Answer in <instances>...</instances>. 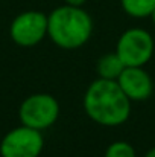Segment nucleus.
<instances>
[{"label": "nucleus", "instance_id": "8", "mask_svg": "<svg viewBox=\"0 0 155 157\" xmlns=\"http://www.w3.org/2000/svg\"><path fill=\"white\" fill-rule=\"evenodd\" d=\"M125 67L126 66L123 64V61L119 58V55L116 52L102 55L96 64L99 78H105V79H117Z\"/></svg>", "mask_w": 155, "mask_h": 157}, {"label": "nucleus", "instance_id": "12", "mask_svg": "<svg viewBox=\"0 0 155 157\" xmlns=\"http://www.w3.org/2000/svg\"><path fill=\"white\" fill-rule=\"evenodd\" d=\"M145 157H155V147L154 148H151V150L145 154Z\"/></svg>", "mask_w": 155, "mask_h": 157}, {"label": "nucleus", "instance_id": "7", "mask_svg": "<svg viewBox=\"0 0 155 157\" xmlns=\"http://www.w3.org/2000/svg\"><path fill=\"white\" fill-rule=\"evenodd\" d=\"M129 101H146L154 92L151 75L143 67H125L116 79Z\"/></svg>", "mask_w": 155, "mask_h": 157}, {"label": "nucleus", "instance_id": "2", "mask_svg": "<svg viewBox=\"0 0 155 157\" xmlns=\"http://www.w3.org/2000/svg\"><path fill=\"white\" fill-rule=\"evenodd\" d=\"M93 34V18L82 6L61 5L47 15V37L65 51H75L88 43Z\"/></svg>", "mask_w": 155, "mask_h": 157}, {"label": "nucleus", "instance_id": "10", "mask_svg": "<svg viewBox=\"0 0 155 157\" xmlns=\"http://www.w3.org/2000/svg\"><path fill=\"white\" fill-rule=\"evenodd\" d=\"M103 157H137V154L131 144L125 140H116L106 147Z\"/></svg>", "mask_w": 155, "mask_h": 157}, {"label": "nucleus", "instance_id": "3", "mask_svg": "<svg viewBox=\"0 0 155 157\" xmlns=\"http://www.w3.org/2000/svg\"><path fill=\"white\" fill-rule=\"evenodd\" d=\"M114 52L126 67H143L154 58L155 41L146 29L129 28L119 37Z\"/></svg>", "mask_w": 155, "mask_h": 157}, {"label": "nucleus", "instance_id": "4", "mask_svg": "<svg viewBox=\"0 0 155 157\" xmlns=\"http://www.w3.org/2000/svg\"><path fill=\"white\" fill-rule=\"evenodd\" d=\"M18 117L23 125L44 131L58 121L59 102L49 93H34L21 102Z\"/></svg>", "mask_w": 155, "mask_h": 157}, {"label": "nucleus", "instance_id": "9", "mask_svg": "<svg viewBox=\"0 0 155 157\" xmlns=\"http://www.w3.org/2000/svg\"><path fill=\"white\" fill-rule=\"evenodd\" d=\"M122 9L132 18L151 17L155 9V0H120Z\"/></svg>", "mask_w": 155, "mask_h": 157}, {"label": "nucleus", "instance_id": "6", "mask_svg": "<svg viewBox=\"0 0 155 157\" xmlns=\"http://www.w3.org/2000/svg\"><path fill=\"white\" fill-rule=\"evenodd\" d=\"M12 41L20 48H34L47 35V15L41 11H24L18 14L9 28Z\"/></svg>", "mask_w": 155, "mask_h": 157}, {"label": "nucleus", "instance_id": "5", "mask_svg": "<svg viewBox=\"0 0 155 157\" xmlns=\"http://www.w3.org/2000/svg\"><path fill=\"white\" fill-rule=\"evenodd\" d=\"M44 148L43 131L20 125L12 128L0 142L2 157H40Z\"/></svg>", "mask_w": 155, "mask_h": 157}, {"label": "nucleus", "instance_id": "13", "mask_svg": "<svg viewBox=\"0 0 155 157\" xmlns=\"http://www.w3.org/2000/svg\"><path fill=\"white\" fill-rule=\"evenodd\" d=\"M151 20H152V23H154V26H155V9L152 11V14H151Z\"/></svg>", "mask_w": 155, "mask_h": 157}, {"label": "nucleus", "instance_id": "1", "mask_svg": "<svg viewBox=\"0 0 155 157\" xmlns=\"http://www.w3.org/2000/svg\"><path fill=\"white\" fill-rule=\"evenodd\" d=\"M87 116L102 127H119L129 119L131 101L116 79H94L84 93Z\"/></svg>", "mask_w": 155, "mask_h": 157}, {"label": "nucleus", "instance_id": "11", "mask_svg": "<svg viewBox=\"0 0 155 157\" xmlns=\"http://www.w3.org/2000/svg\"><path fill=\"white\" fill-rule=\"evenodd\" d=\"M87 0H64L65 5H72V6H84Z\"/></svg>", "mask_w": 155, "mask_h": 157}, {"label": "nucleus", "instance_id": "14", "mask_svg": "<svg viewBox=\"0 0 155 157\" xmlns=\"http://www.w3.org/2000/svg\"><path fill=\"white\" fill-rule=\"evenodd\" d=\"M154 56H155V52H154Z\"/></svg>", "mask_w": 155, "mask_h": 157}]
</instances>
